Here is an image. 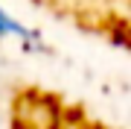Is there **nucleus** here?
I'll return each mask as SVG.
<instances>
[{
  "mask_svg": "<svg viewBox=\"0 0 131 129\" xmlns=\"http://www.w3.org/2000/svg\"><path fill=\"white\" fill-rule=\"evenodd\" d=\"M0 38H18V41H38V35L32 32V29H26L20 21L9 18L3 9H0Z\"/></svg>",
  "mask_w": 131,
  "mask_h": 129,
  "instance_id": "nucleus-1",
  "label": "nucleus"
}]
</instances>
